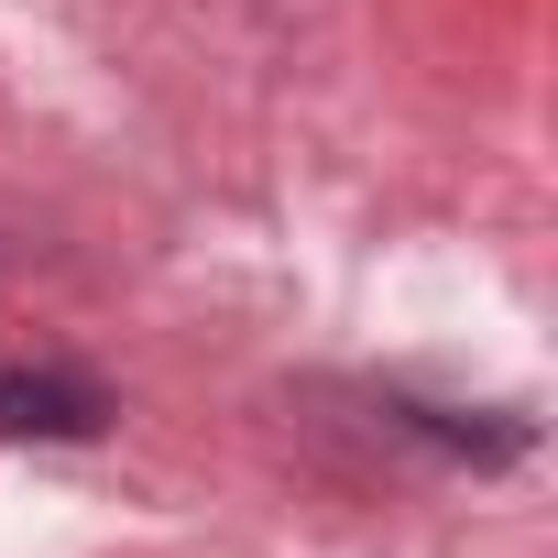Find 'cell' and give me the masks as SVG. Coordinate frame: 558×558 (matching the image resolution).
Instances as JSON below:
<instances>
[{
    "label": "cell",
    "mask_w": 558,
    "mask_h": 558,
    "mask_svg": "<svg viewBox=\"0 0 558 558\" xmlns=\"http://www.w3.org/2000/svg\"><path fill=\"white\" fill-rule=\"evenodd\" d=\"M110 395L88 373H0V438H99Z\"/></svg>",
    "instance_id": "obj_1"
}]
</instances>
